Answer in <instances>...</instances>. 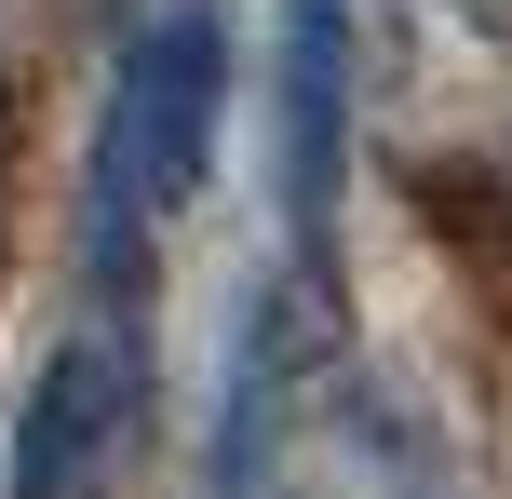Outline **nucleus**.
<instances>
[{"instance_id": "7ed1b4c3", "label": "nucleus", "mask_w": 512, "mask_h": 499, "mask_svg": "<svg viewBox=\"0 0 512 499\" xmlns=\"http://www.w3.org/2000/svg\"><path fill=\"white\" fill-rule=\"evenodd\" d=\"M337 176H351V0H283V216L324 270Z\"/></svg>"}, {"instance_id": "f257e3e1", "label": "nucleus", "mask_w": 512, "mask_h": 499, "mask_svg": "<svg viewBox=\"0 0 512 499\" xmlns=\"http://www.w3.org/2000/svg\"><path fill=\"white\" fill-rule=\"evenodd\" d=\"M216 108H230V27H216L203 0H176V14L122 54L108 122H95V176H81V270H95V297H135L149 230L216 162Z\"/></svg>"}, {"instance_id": "f03ea898", "label": "nucleus", "mask_w": 512, "mask_h": 499, "mask_svg": "<svg viewBox=\"0 0 512 499\" xmlns=\"http://www.w3.org/2000/svg\"><path fill=\"white\" fill-rule=\"evenodd\" d=\"M149 324L135 297H81V324L41 351V392L14 419V499H108L135 473V432H149Z\"/></svg>"}, {"instance_id": "20e7f679", "label": "nucleus", "mask_w": 512, "mask_h": 499, "mask_svg": "<svg viewBox=\"0 0 512 499\" xmlns=\"http://www.w3.org/2000/svg\"><path fill=\"white\" fill-rule=\"evenodd\" d=\"M472 14H486V27H512V0H472Z\"/></svg>"}]
</instances>
